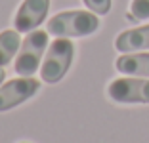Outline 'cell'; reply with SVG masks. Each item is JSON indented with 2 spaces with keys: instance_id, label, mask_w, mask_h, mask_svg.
Here are the masks:
<instances>
[{
  "instance_id": "6da1fadb",
  "label": "cell",
  "mask_w": 149,
  "mask_h": 143,
  "mask_svg": "<svg viewBox=\"0 0 149 143\" xmlns=\"http://www.w3.org/2000/svg\"><path fill=\"white\" fill-rule=\"evenodd\" d=\"M100 29L97 13L90 10H67L59 12L48 21V33L56 38H80L90 36Z\"/></svg>"
},
{
  "instance_id": "7a4b0ae2",
  "label": "cell",
  "mask_w": 149,
  "mask_h": 143,
  "mask_svg": "<svg viewBox=\"0 0 149 143\" xmlns=\"http://www.w3.org/2000/svg\"><path fill=\"white\" fill-rule=\"evenodd\" d=\"M74 57V44L69 38H56L46 50L40 65V78L46 84H57L71 69Z\"/></svg>"
},
{
  "instance_id": "3957f363",
  "label": "cell",
  "mask_w": 149,
  "mask_h": 143,
  "mask_svg": "<svg viewBox=\"0 0 149 143\" xmlns=\"http://www.w3.org/2000/svg\"><path fill=\"white\" fill-rule=\"evenodd\" d=\"M48 31L38 29L27 33L17 56H15V61H13V69L19 76H33L38 71L44 59V53L48 50Z\"/></svg>"
},
{
  "instance_id": "277c9868",
  "label": "cell",
  "mask_w": 149,
  "mask_h": 143,
  "mask_svg": "<svg viewBox=\"0 0 149 143\" xmlns=\"http://www.w3.org/2000/svg\"><path fill=\"white\" fill-rule=\"evenodd\" d=\"M40 90V80L33 76H19L12 78L0 86V113L10 111L36 95Z\"/></svg>"
},
{
  "instance_id": "5b68a950",
  "label": "cell",
  "mask_w": 149,
  "mask_h": 143,
  "mask_svg": "<svg viewBox=\"0 0 149 143\" xmlns=\"http://www.w3.org/2000/svg\"><path fill=\"white\" fill-rule=\"evenodd\" d=\"M107 94L117 103H149V78H117L107 86Z\"/></svg>"
},
{
  "instance_id": "8992f818",
  "label": "cell",
  "mask_w": 149,
  "mask_h": 143,
  "mask_svg": "<svg viewBox=\"0 0 149 143\" xmlns=\"http://www.w3.org/2000/svg\"><path fill=\"white\" fill-rule=\"evenodd\" d=\"M48 10H50V0H23L15 12V17H13L15 31H19V33L36 31L44 23Z\"/></svg>"
},
{
  "instance_id": "52a82bcc",
  "label": "cell",
  "mask_w": 149,
  "mask_h": 143,
  "mask_svg": "<svg viewBox=\"0 0 149 143\" xmlns=\"http://www.w3.org/2000/svg\"><path fill=\"white\" fill-rule=\"evenodd\" d=\"M115 48L123 53H132V52H143L149 50V25L128 29L117 36Z\"/></svg>"
},
{
  "instance_id": "ba28073f",
  "label": "cell",
  "mask_w": 149,
  "mask_h": 143,
  "mask_svg": "<svg viewBox=\"0 0 149 143\" xmlns=\"http://www.w3.org/2000/svg\"><path fill=\"white\" fill-rule=\"evenodd\" d=\"M115 67L123 74L149 78V53H143V52L123 53L115 61Z\"/></svg>"
},
{
  "instance_id": "9c48e42d",
  "label": "cell",
  "mask_w": 149,
  "mask_h": 143,
  "mask_svg": "<svg viewBox=\"0 0 149 143\" xmlns=\"http://www.w3.org/2000/svg\"><path fill=\"white\" fill-rule=\"evenodd\" d=\"M23 40L19 38V31H2L0 33V67H6L17 56Z\"/></svg>"
},
{
  "instance_id": "30bf717a",
  "label": "cell",
  "mask_w": 149,
  "mask_h": 143,
  "mask_svg": "<svg viewBox=\"0 0 149 143\" xmlns=\"http://www.w3.org/2000/svg\"><path fill=\"white\" fill-rule=\"evenodd\" d=\"M130 19H149V0H132L130 4Z\"/></svg>"
},
{
  "instance_id": "8fae6325",
  "label": "cell",
  "mask_w": 149,
  "mask_h": 143,
  "mask_svg": "<svg viewBox=\"0 0 149 143\" xmlns=\"http://www.w3.org/2000/svg\"><path fill=\"white\" fill-rule=\"evenodd\" d=\"M82 2L90 12L97 13V15H105L111 10V0H82Z\"/></svg>"
},
{
  "instance_id": "7c38bea8",
  "label": "cell",
  "mask_w": 149,
  "mask_h": 143,
  "mask_svg": "<svg viewBox=\"0 0 149 143\" xmlns=\"http://www.w3.org/2000/svg\"><path fill=\"white\" fill-rule=\"evenodd\" d=\"M4 78H6V71H4V67H0V86L4 84Z\"/></svg>"
},
{
  "instance_id": "4fadbf2b",
  "label": "cell",
  "mask_w": 149,
  "mask_h": 143,
  "mask_svg": "<svg viewBox=\"0 0 149 143\" xmlns=\"http://www.w3.org/2000/svg\"><path fill=\"white\" fill-rule=\"evenodd\" d=\"M23 143H25V141H23Z\"/></svg>"
}]
</instances>
